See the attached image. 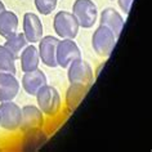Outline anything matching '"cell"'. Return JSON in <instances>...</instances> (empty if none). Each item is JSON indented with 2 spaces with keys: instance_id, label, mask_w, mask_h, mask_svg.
<instances>
[{
  "instance_id": "cell-4",
  "label": "cell",
  "mask_w": 152,
  "mask_h": 152,
  "mask_svg": "<svg viewBox=\"0 0 152 152\" xmlns=\"http://www.w3.org/2000/svg\"><path fill=\"white\" fill-rule=\"evenodd\" d=\"M67 68H68L67 77L71 85L88 86V88L92 85L94 80V75L92 67L86 61L79 58L74 61Z\"/></svg>"
},
{
  "instance_id": "cell-19",
  "label": "cell",
  "mask_w": 152,
  "mask_h": 152,
  "mask_svg": "<svg viewBox=\"0 0 152 152\" xmlns=\"http://www.w3.org/2000/svg\"><path fill=\"white\" fill-rule=\"evenodd\" d=\"M119 3V7L121 8L123 12H125V14H128L132 9V5H133V0H117Z\"/></svg>"
},
{
  "instance_id": "cell-7",
  "label": "cell",
  "mask_w": 152,
  "mask_h": 152,
  "mask_svg": "<svg viewBox=\"0 0 152 152\" xmlns=\"http://www.w3.org/2000/svg\"><path fill=\"white\" fill-rule=\"evenodd\" d=\"M21 107L13 101L0 102V126L5 130L14 132L20 129Z\"/></svg>"
},
{
  "instance_id": "cell-13",
  "label": "cell",
  "mask_w": 152,
  "mask_h": 152,
  "mask_svg": "<svg viewBox=\"0 0 152 152\" xmlns=\"http://www.w3.org/2000/svg\"><path fill=\"white\" fill-rule=\"evenodd\" d=\"M99 22L102 26L108 27L111 31L115 34L116 37L120 36L121 31L124 27V18L123 16L113 8H106L101 12V18Z\"/></svg>"
},
{
  "instance_id": "cell-5",
  "label": "cell",
  "mask_w": 152,
  "mask_h": 152,
  "mask_svg": "<svg viewBox=\"0 0 152 152\" xmlns=\"http://www.w3.org/2000/svg\"><path fill=\"white\" fill-rule=\"evenodd\" d=\"M53 27L61 39H75L79 34L80 26L71 12L61 10L54 16Z\"/></svg>"
},
{
  "instance_id": "cell-17",
  "label": "cell",
  "mask_w": 152,
  "mask_h": 152,
  "mask_svg": "<svg viewBox=\"0 0 152 152\" xmlns=\"http://www.w3.org/2000/svg\"><path fill=\"white\" fill-rule=\"evenodd\" d=\"M16 58L4 45H0V72H9L16 75Z\"/></svg>"
},
{
  "instance_id": "cell-14",
  "label": "cell",
  "mask_w": 152,
  "mask_h": 152,
  "mask_svg": "<svg viewBox=\"0 0 152 152\" xmlns=\"http://www.w3.org/2000/svg\"><path fill=\"white\" fill-rule=\"evenodd\" d=\"M20 61H21V70L23 72H30L34 71L36 68H39L40 64V56H39V50L34 44L27 45L23 50H22L21 56H20Z\"/></svg>"
},
{
  "instance_id": "cell-6",
  "label": "cell",
  "mask_w": 152,
  "mask_h": 152,
  "mask_svg": "<svg viewBox=\"0 0 152 152\" xmlns=\"http://www.w3.org/2000/svg\"><path fill=\"white\" fill-rule=\"evenodd\" d=\"M81 58V50L74 39H62L58 41L56 52L57 66L67 68L74 61Z\"/></svg>"
},
{
  "instance_id": "cell-9",
  "label": "cell",
  "mask_w": 152,
  "mask_h": 152,
  "mask_svg": "<svg viewBox=\"0 0 152 152\" xmlns=\"http://www.w3.org/2000/svg\"><path fill=\"white\" fill-rule=\"evenodd\" d=\"M59 39L56 36L48 35L43 36L41 39L37 41L39 43V56L40 61L43 62L45 66L54 68L57 67V59H56V52H57V45H58Z\"/></svg>"
},
{
  "instance_id": "cell-20",
  "label": "cell",
  "mask_w": 152,
  "mask_h": 152,
  "mask_svg": "<svg viewBox=\"0 0 152 152\" xmlns=\"http://www.w3.org/2000/svg\"><path fill=\"white\" fill-rule=\"evenodd\" d=\"M4 10H5V5H4V3H3L1 0H0V13L4 12Z\"/></svg>"
},
{
  "instance_id": "cell-1",
  "label": "cell",
  "mask_w": 152,
  "mask_h": 152,
  "mask_svg": "<svg viewBox=\"0 0 152 152\" xmlns=\"http://www.w3.org/2000/svg\"><path fill=\"white\" fill-rule=\"evenodd\" d=\"M37 107L41 110L44 115L54 116L61 110L62 99H61L59 92L52 85H44L39 92L36 93Z\"/></svg>"
},
{
  "instance_id": "cell-8",
  "label": "cell",
  "mask_w": 152,
  "mask_h": 152,
  "mask_svg": "<svg viewBox=\"0 0 152 152\" xmlns=\"http://www.w3.org/2000/svg\"><path fill=\"white\" fill-rule=\"evenodd\" d=\"M44 125V113L37 106L26 104L21 108L20 129L22 132H32Z\"/></svg>"
},
{
  "instance_id": "cell-11",
  "label": "cell",
  "mask_w": 152,
  "mask_h": 152,
  "mask_svg": "<svg viewBox=\"0 0 152 152\" xmlns=\"http://www.w3.org/2000/svg\"><path fill=\"white\" fill-rule=\"evenodd\" d=\"M20 92V81L16 75L0 72V102L13 101Z\"/></svg>"
},
{
  "instance_id": "cell-15",
  "label": "cell",
  "mask_w": 152,
  "mask_h": 152,
  "mask_svg": "<svg viewBox=\"0 0 152 152\" xmlns=\"http://www.w3.org/2000/svg\"><path fill=\"white\" fill-rule=\"evenodd\" d=\"M18 21L17 14L12 10H4L0 13V36L8 39L9 36L14 35L18 30Z\"/></svg>"
},
{
  "instance_id": "cell-10",
  "label": "cell",
  "mask_w": 152,
  "mask_h": 152,
  "mask_svg": "<svg viewBox=\"0 0 152 152\" xmlns=\"http://www.w3.org/2000/svg\"><path fill=\"white\" fill-rule=\"evenodd\" d=\"M44 27L39 16L35 13L27 12L23 16V35L28 43H37L43 37Z\"/></svg>"
},
{
  "instance_id": "cell-12",
  "label": "cell",
  "mask_w": 152,
  "mask_h": 152,
  "mask_svg": "<svg viewBox=\"0 0 152 152\" xmlns=\"http://www.w3.org/2000/svg\"><path fill=\"white\" fill-rule=\"evenodd\" d=\"M47 84V76L39 68L30 72H25V75L22 76V88L28 96H36V93Z\"/></svg>"
},
{
  "instance_id": "cell-16",
  "label": "cell",
  "mask_w": 152,
  "mask_h": 152,
  "mask_svg": "<svg viewBox=\"0 0 152 152\" xmlns=\"http://www.w3.org/2000/svg\"><path fill=\"white\" fill-rule=\"evenodd\" d=\"M5 44H4V47L8 49V50L12 53L14 58H20V56H21V53L22 50L27 47L28 45V41L27 39L25 37L23 34H21V32H16L14 35L12 36H9L8 39H5Z\"/></svg>"
},
{
  "instance_id": "cell-18",
  "label": "cell",
  "mask_w": 152,
  "mask_h": 152,
  "mask_svg": "<svg viewBox=\"0 0 152 152\" xmlns=\"http://www.w3.org/2000/svg\"><path fill=\"white\" fill-rule=\"evenodd\" d=\"M58 0H35V7L37 12L43 16H49L57 8Z\"/></svg>"
},
{
  "instance_id": "cell-2",
  "label": "cell",
  "mask_w": 152,
  "mask_h": 152,
  "mask_svg": "<svg viewBox=\"0 0 152 152\" xmlns=\"http://www.w3.org/2000/svg\"><path fill=\"white\" fill-rule=\"evenodd\" d=\"M117 37L106 26H99L92 36V48L99 57L108 58L115 49Z\"/></svg>"
},
{
  "instance_id": "cell-3",
  "label": "cell",
  "mask_w": 152,
  "mask_h": 152,
  "mask_svg": "<svg viewBox=\"0 0 152 152\" xmlns=\"http://www.w3.org/2000/svg\"><path fill=\"white\" fill-rule=\"evenodd\" d=\"M72 14L83 28L93 27L97 22L98 9L93 0H75L72 5Z\"/></svg>"
}]
</instances>
